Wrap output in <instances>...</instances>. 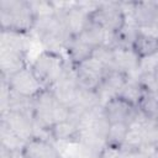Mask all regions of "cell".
<instances>
[{
  "mask_svg": "<svg viewBox=\"0 0 158 158\" xmlns=\"http://www.w3.org/2000/svg\"><path fill=\"white\" fill-rule=\"evenodd\" d=\"M30 46L28 33H21L15 31H0V48L10 49L20 53L27 54V49Z\"/></svg>",
  "mask_w": 158,
  "mask_h": 158,
  "instance_id": "2e32d148",
  "label": "cell"
},
{
  "mask_svg": "<svg viewBox=\"0 0 158 158\" xmlns=\"http://www.w3.org/2000/svg\"><path fill=\"white\" fill-rule=\"evenodd\" d=\"M28 64L26 63V54L0 48V70L1 77L10 78L15 73L20 72Z\"/></svg>",
  "mask_w": 158,
  "mask_h": 158,
  "instance_id": "5bb4252c",
  "label": "cell"
},
{
  "mask_svg": "<svg viewBox=\"0 0 158 158\" xmlns=\"http://www.w3.org/2000/svg\"><path fill=\"white\" fill-rule=\"evenodd\" d=\"M0 141H1V144H0L1 147L14 153L21 152L26 143L2 121H0Z\"/></svg>",
  "mask_w": 158,
  "mask_h": 158,
  "instance_id": "d6986e66",
  "label": "cell"
},
{
  "mask_svg": "<svg viewBox=\"0 0 158 158\" xmlns=\"http://www.w3.org/2000/svg\"><path fill=\"white\" fill-rule=\"evenodd\" d=\"M132 48L135 49V52L138 54L139 58H143L158 52V40L149 38L138 33L133 41Z\"/></svg>",
  "mask_w": 158,
  "mask_h": 158,
  "instance_id": "7402d4cb",
  "label": "cell"
},
{
  "mask_svg": "<svg viewBox=\"0 0 158 158\" xmlns=\"http://www.w3.org/2000/svg\"><path fill=\"white\" fill-rule=\"evenodd\" d=\"M93 57L96 58L106 69L107 72L115 70V64H114V49L109 47H96L93 52Z\"/></svg>",
  "mask_w": 158,
  "mask_h": 158,
  "instance_id": "d4e9b609",
  "label": "cell"
},
{
  "mask_svg": "<svg viewBox=\"0 0 158 158\" xmlns=\"http://www.w3.org/2000/svg\"><path fill=\"white\" fill-rule=\"evenodd\" d=\"M0 121L5 122L22 141L27 142L30 138L35 136V123H33V116L9 111L5 115L0 116Z\"/></svg>",
  "mask_w": 158,
  "mask_h": 158,
  "instance_id": "9c48e42d",
  "label": "cell"
},
{
  "mask_svg": "<svg viewBox=\"0 0 158 158\" xmlns=\"http://www.w3.org/2000/svg\"><path fill=\"white\" fill-rule=\"evenodd\" d=\"M21 154L22 158H63L53 142L37 136L25 143Z\"/></svg>",
  "mask_w": 158,
  "mask_h": 158,
  "instance_id": "30bf717a",
  "label": "cell"
},
{
  "mask_svg": "<svg viewBox=\"0 0 158 158\" xmlns=\"http://www.w3.org/2000/svg\"><path fill=\"white\" fill-rule=\"evenodd\" d=\"M51 135L54 142L78 143L80 137V130L77 121L68 118L56 123L51 128Z\"/></svg>",
  "mask_w": 158,
  "mask_h": 158,
  "instance_id": "9a60e30c",
  "label": "cell"
},
{
  "mask_svg": "<svg viewBox=\"0 0 158 158\" xmlns=\"http://www.w3.org/2000/svg\"><path fill=\"white\" fill-rule=\"evenodd\" d=\"M154 158H158V151H157V153H156V156H154Z\"/></svg>",
  "mask_w": 158,
  "mask_h": 158,
  "instance_id": "1f68e13d",
  "label": "cell"
},
{
  "mask_svg": "<svg viewBox=\"0 0 158 158\" xmlns=\"http://www.w3.org/2000/svg\"><path fill=\"white\" fill-rule=\"evenodd\" d=\"M90 20L110 32H120L126 23V17L120 7V1H100Z\"/></svg>",
  "mask_w": 158,
  "mask_h": 158,
  "instance_id": "277c9868",
  "label": "cell"
},
{
  "mask_svg": "<svg viewBox=\"0 0 158 158\" xmlns=\"http://www.w3.org/2000/svg\"><path fill=\"white\" fill-rule=\"evenodd\" d=\"M69 62L64 59L62 53L42 51L36 59L30 64L33 74L43 85L44 89L52 86L65 72Z\"/></svg>",
  "mask_w": 158,
  "mask_h": 158,
  "instance_id": "3957f363",
  "label": "cell"
},
{
  "mask_svg": "<svg viewBox=\"0 0 158 158\" xmlns=\"http://www.w3.org/2000/svg\"><path fill=\"white\" fill-rule=\"evenodd\" d=\"M107 33H109V31L104 30L99 25L90 21L88 27L79 35V37L84 42H86L89 46H91L93 48H96V47L104 46V43L106 41V37H107Z\"/></svg>",
  "mask_w": 158,
  "mask_h": 158,
  "instance_id": "ac0fdd59",
  "label": "cell"
},
{
  "mask_svg": "<svg viewBox=\"0 0 158 158\" xmlns=\"http://www.w3.org/2000/svg\"><path fill=\"white\" fill-rule=\"evenodd\" d=\"M7 80V84L11 89V91L20 94L26 98H36L42 90H44L43 85L40 83V80L33 74L30 65L25 67L20 72L15 73L10 78H5Z\"/></svg>",
  "mask_w": 158,
  "mask_h": 158,
  "instance_id": "8992f818",
  "label": "cell"
},
{
  "mask_svg": "<svg viewBox=\"0 0 158 158\" xmlns=\"http://www.w3.org/2000/svg\"><path fill=\"white\" fill-rule=\"evenodd\" d=\"M127 74L120 70H110L106 73L98 89L95 90L102 107L107 101L120 95L121 90L127 83Z\"/></svg>",
  "mask_w": 158,
  "mask_h": 158,
  "instance_id": "52a82bcc",
  "label": "cell"
},
{
  "mask_svg": "<svg viewBox=\"0 0 158 158\" xmlns=\"http://www.w3.org/2000/svg\"><path fill=\"white\" fill-rule=\"evenodd\" d=\"M127 132H128V125L126 122L110 123L106 135V144L116 148H121L127 136Z\"/></svg>",
  "mask_w": 158,
  "mask_h": 158,
  "instance_id": "44dd1931",
  "label": "cell"
},
{
  "mask_svg": "<svg viewBox=\"0 0 158 158\" xmlns=\"http://www.w3.org/2000/svg\"><path fill=\"white\" fill-rule=\"evenodd\" d=\"M36 23V16L25 0L0 1V26L1 30L30 33Z\"/></svg>",
  "mask_w": 158,
  "mask_h": 158,
  "instance_id": "6da1fadb",
  "label": "cell"
},
{
  "mask_svg": "<svg viewBox=\"0 0 158 158\" xmlns=\"http://www.w3.org/2000/svg\"><path fill=\"white\" fill-rule=\"evenodd\" d=\"M121 158H151V157L144 154L141 149H133V151L121 152Z\"/></svg>",
  "mask_w": 158,
  "mask_h": 158,
  "instance_id": "f546056e",
  "label": "cell"
},
{
  "mask_svg": "<svg viewBox=\"0 0 158 158\" xmlns=\"http://www.w3.org/2000/svg\"><path fill=\"white\" fill-rule=\"evenodd\" d=\"M57 15L62 17V21L69 36H79L91 21L90 14L84 7H81L78 1H74V4L63 14Z\"/></svg>",
  "mask_w": 158,
  "mask_h": 158,
  "instance_id": "ba28073f",
  "label": "cell"
},
{
  "mask_svg": "<svg viewBox=\"0 0 158 158\" xmlns=\"http://www.w3.org/2000/svg\"><path fill=\"white\" fill-rule=\"evenodd\" d=\"M30 6L36 16V19L44 17V16H51L56 15V10L53 7L52 1H44V0H37V1H28Z\"/></svg>",
  "mask_w": 158,
  "mask_h": 158,
  "instance_id": "484cf974",
  "label": "cell"
},
{
  "mask_svg": "<svg viewBox=\"0 0 158 158\" xmlns=\"http://www.w3.org/2000/svg\"><path fill=\"white\" fill-rule=\"evenodd\" d=\"M143 143H144V137H143L142 131L135 130V128H128L127 136H126L125 142L121 147V152L139 149Z\"/></svg>",
  "mask_w": 158,
  "mask_h": 158,
  "instance_id": "cb8c5ba5",
  "label": "cell"
},
{
  "mask_svg": "<svg viewBox=\"0 0 158 158\" xmlns=\"http://www.w3.org/2000/svg\"><path fill=\"white\" fill-rule=\"evenodd\" d=\"M114 64L115 70L131 75L138 72L139 57L132 47H117L114 49Z\"/></svg>",
  "mask_w": 158,
  "mask_h": 158,
  "instance_id": "7c38bea8",
  "label": "cell"
},
{
  "mask_svg": "<svg viewBox=\"0 0 158 158\" xmlns=\"http://www.w3.org/2000/svg\"><path fill=\"white\" fill-rule=\"evenodd\" d=\"M95 48L84 42L79 36H70L65 43L64 52L67 53L68 62L72 65H77L93 56Z\"/></svg>",
  "mask_w": 158,
  "mask_h": 158,
  "instance_id": "4fadbf2b",
  "label": "cell"
},
{
  "mask_svg": "<svg viewBox=\"0 0 158 158\" xmlns=\"http://www.w3.org/2000/svg\"><path fill=\"white\" fill-rule=\"evenodd\" d=\"M147 117L158 120V91H147L137 106Z\"/></svg>",
  "mask_w": 158,
  "mask_h": 158,
  "instance_id": "603a6c76",
  "label": "cell"
},
{
  "mask_svg": "<svg viewBox=\"0 0 158 158\" xmlns=\"http://www.w3.org/2000/svg\"><path fill=\"white\" fill-rule=\"evenodd\" d=\"M74 70L78 86L86 90H96L107 73V69L93 56L84 62L74 65Z\"/></svg>",
  "mask_w": 158,
  "mask_h": 158,
  "instance_id": "5b68a950",
  "label": "cell"
},
{
  "mask_svg": "<svg viewBox=\"0 0 158 158\" xmlns=\"http://www.w3.org/2000/svg\"><path fill=\"white\" fill-rule=\"evenodd\" d=\"M99 158H121V148L105 144V147L99 154Z\"/></svg>",
  "mask_w": 158,
  "mask_h": 158,
  "instance_id": "f1b7e54d",
  "label": "cell"
},
{
  "mask_svg": "<svg viewBox=\"0 0 158 158\" xmlns=\"http://www.w3.org/2000/svg\"><path fill=\"white\" fill-rule=\"evenodd\" d=\"M133 21L137 25L158 22V5L157 1H135Z\"/></svg>",
  "mask_w": 158,
  "mask_h": 158,
  "instance_id": "e0dca14e",
  "label": "cell"
},
{
  "mask_svg": "<svg viewBox=\"0 0 158 158\" xmlns=\"http://www.w3.org/2000/svg\"><path fill=\"white\" fill-rule=\"evenodd\" d=\"M158 68V52L143 58H139V64H138V72L139 75L144 73H152Z\"/></svg>",
  "mask_w": 158,
  "mask_h": 158,
  "instance_id": "4316f807",
  "label": "cell"
},
{
  "mask_svg": "<svg viewBox=\"0 0 158 158\" xmlns=\"http://www.w3.org/2000/svg\"><path fill=\"white\" fill-rule=\"evenodd\" d=\"M144 93H146V89L141 85V83L138 80H128L127 79V83L123 86V89L121 90L118 96L137 107L141 99L143 98Z\"/></svg>",
  "mask_w": 158,
  "mask_h": 158,
  "instance_id": "ffe728a7",
  "label": "cell"
},
{
  "mask_svg": "<svg viewBox=\"0 0 158 158\" xmlns=\"http://www.w3.org/2000/svg\"><path fill=\"white\" fill-rule=\"evenodd\" d=\"M33 30L44 51L60 53L62 49L64 51L65 43L70 37L64 27L62 17L57 14L36 19Z\"/></svg>",
  "mask_w": 158,
  "mask_h": 158,
  "instance_id": "7a4b0ae2",
  "label": "cell"
},
{
  "mask_svg": "<svg viewBox=\"0 0 158 158\" xmlns=\"http://www.w3.org/2000/svg\"><path fill=\"white\" fill-rule=\"evenodd\" d=\"M0 158H15V153L0 146Z\"/></svg>",
  "mask_w": 158,
  "mask_h": 158,
  "instance_id": "4dcf8cb0",
  "label": "cell"
},
{
  "mask_svg": "<svg viewBox=\"0 0 158 158\" xmlns=\"http://www.w3.org/2000/svg\"><path fill=\"white\" fill-rule=\"evenodd\" d=\"M136 106L131 105L120 96H116L104 105V114L110 123L126 122L133 114Z\"/></svg>",
  "mask_w": 158,
  "mask_h": 158,
  "instance_id": "8fae6325",
  "label": "cell"
},
{
  "mask_svg": "<svg viewBox=\"0 0 158 158\" xmlns=\"http://www.w3.org/2000/svg\"><path fill=\"white\" fill-rule=\"evenodd\" d=\"M138 33L149 38L158 40V22H148V23H142L137 25Z\"/></svg>",
  "mask_w": 158,
  "mask_h": 158,
  "instance_id": "83f0119b",
  "label": "cell"
}]
</instances>
